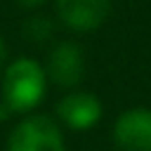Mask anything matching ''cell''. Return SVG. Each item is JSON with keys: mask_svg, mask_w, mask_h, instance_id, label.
I'll return each mask as SVG.
<instances>
[{"mask_svg": "<svg viewBox=\"0 0 151 151\" xmlns=\"http://www.w3.org/2000/svg\"><path fill=\"white\" fill-rule=\"evenodd\" d=\"M47 83L50 80L40 61L31 57H17L5 64L0 73V101H5L14 116L33 113L45 99Z\"/></svg>", "mask_w": 151, "mask_h": 151, "instance_id": "1", "label": "cell"}, {"mask_svg": "<svg viewBox=\"0 0 151 151\" xmlns=\"http://www.w3.org/2000/svg\"><path fill=\"white\" fill-rule=\"evenodd\" d=\"M7 151H66L61 125L42 113H26L7 137Z\"/></svg>", "mask_w": 151, "mask_h": 151, "instance_id": "2", "label": "cell"}, {"mask_svg": "<svg viewBox=\"0 0 151 151\" xmlns=\"http://www.w3.org/2000/svg\"><path fill=\"white\" fill-rule=\"evenodd\" d=\"M57 123L73 132H87L99 125L104 116V104L94 92L87 90H68L54 106Z\"/></svg>", "mask_w": 151, "mask_h": 151, "instance_id": "3", "label": "cell"}, {"mask_svg": "<svg viewBox=\"0 0 151 151\" xmlns=\"http://www.w3.org/2000/svg\"><path fill=\"white\" fill-rule=\"evenodd\" d=\"M47 80L61 90H76L85 73V52L76 40H59L52 45L47 61L42 64Z\"/></svg>", "mask_w": 151, "mask_h": 151, "instance_id": "4", "label": "cell"}, {"mask_svg": "<svg viewBox=\"0 0 151 151\" xmlns=\"http://www.w3.org/2000/svg\"><path fill=\"white\" fill-rule=\"evenodd\" d=\"M118 151H151V109L130 106L116 120L111 130Z\"/></svg>", "mask_w": 151, "mask_h": 151, "instance_id": "5", "label": "cell"}, {"mask_svg": "<svg viewBox=\"0 0 151 151\" xmlns=\"http://www.w3.org/2000/svg\"><path fill=\"white\" fill-rule=\"evenodd\" d=\"M57 19L73 33H92L106 24L111 0H54Z\"/></svg>", "mask_w": 151, "mask_h": 151, "instance_id": "6", "label": "cell"}, {"mask_svg": "<svg viewBox=\"0 0 151 151\" xmlns=\"http://www.w3.org/2000/svg\"><path fill=\"white\" fill-rule=\"evenodd\" d=\"M24 33H26L33 42H45V40H50V38L54 35V24H52L50 17L35 14V17H31V19L24 24Z\"/></svg>", "mask_w": 151, "mask_h": 151, "instance_id": "7", "label": "cell"}, {"mask_svg": "<svg viewBox=\"0 0 151 151\" xmlns=\"http://www.w3.org/2000/svg\"><path fill=\"white\" fill-rule=\"evenodd\" d=\"M21 7H26V9H40L47 0H17Z\"/></svg>", "mask_w": 151, "mask_h": 151, "instance_id": "8", "label": "cell"}, {"mask_svg": "<svg viewBox=\"0 0 151 151\" xmlns=\"http://www.w3.org/2000/svg\"><path fill=\"white\" fill-rule=\"evenodd\" d=\"M5 64H7V45H5V38H2V33H0V73H2Z\"/></svg>", "mask_w": 151, "mask_h": 151, "instance_id": "9", "label": "cell"}, {"mask_svg": "<svg viewBox=\"0 0 151 151\" xmlns=\"http://www.w3.org/2000/svg\"><path fill=\"white\" fill-rule=\"evenodd\" d=\"M12 116H14V113H12V109H9L5 101H0V123H7Z\"/></svg>", "mask_w": 151, "mask_h": 151, "instance_id": "10", "label": "cell"}]
</instances>
